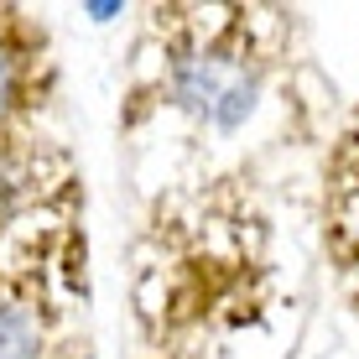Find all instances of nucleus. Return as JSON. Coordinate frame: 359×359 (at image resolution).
Returning a JSON list of instances; mask_svg holds the SVG:
<instances>
[{"mask_svg":"<svg viewBox=\"0 0 359 359\" xmlns=\"http://www.w3.org/2000/svg\"><path fill=\"white\" fill-rule=\"evenodd\" d=\"M193 21H182L172 36L167 57H162V83L167 99L177 109H188L193 120H203L208 130L229 135L250 120L255 99L266 89V57L250 42V11H224V16H208L188 11Z\"/></svg>","mask_w":359,"mask_h":359,"instance_id":"nucleus-1","label":"nucleus"},{"mask_svg":"<svg viewBox=\"0 0 359 359\" xmlns=\"http://www.w3.org/2000/svg\"><path fill=\"white\" fill-rule=\"evenodd\" d=\"M42 68H47L42 32H32L21 11H0V146L27 141L21 120L36 109V94H42L36 73Z\"/></svg>","mask_w":359,"mask_h":359,"instance_id":"nucleus-2","label":"nucleus"},{"mask_svg":"<svg viewBox=\"0 0 359 359\" xmlns=\"http://www.w3.org/2000/svg\"><path fill=\"white\" fill-rule=\"evenodd\" d=\"M328 250L344 271V287L359 302V115L344 130L333 156V188H328Z\"/></svg>","mask_w":359,"mask_h":359,"instance_id":"nucleus-3","label":"nucleus"}]
</instances>
